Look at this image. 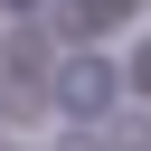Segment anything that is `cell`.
I'll return each mask as SVG.
<instances>
[{
    "label": "cell",
    "mask_w": 151,
    "mask_h": 151,
    "mask_svg": "<svg viewBox=\"0 0 151 151\" xmlns=\"http://www.w3.org/2000/svg\"><path fill=\"white\" fill-rule=\"evenodd\" d=\"M57 94H66V113H113V94H123V66H104V57H66L57 66Z\"/></svg>",
    "instance_id": "6da1fadb"
},
{
    "label": "cell",
    "mask_w": 151,
    "mask_h": 151,
    "mask_svg": "<svg viewBox=\"0 0 151 151\" xmlns=\"http://www.w3.org/2000/svg\"><path fill=\"white\" fill-rule=\"evenodd\" d=\"M132 94H151V47H142V57H132Z\"/></svg>",
    "instance_id": "7a4b0ae2"
},
{
    "label": "cell",
    "mask_w": 151,
    "mask_h": 151,
    "mask_svg": "<svg viewBox=\"0 0 151 151\" xmlns=\"http://www.w3.org/2000/svg\"><path fill=\"white\" fill-rule=\"evenodd\" d=\"M0 9H9V19H38V0H0Z\"/></svg>",
    "instance_id": "3957f363"
}]
</instances>
